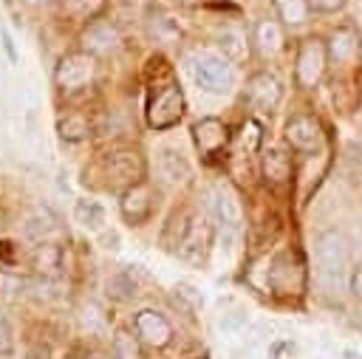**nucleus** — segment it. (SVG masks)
Wrapping results in <instances>:
<instances>
[{"instance_id":"obj_28","label":"nucleus","mask_w":362,"mask_h":359,"mask_svg":"<svg viewBox=\"0 0 362 359\" xmlns=\"http://www.w3.org/2000/svg\"><path fill=\"white\" fill-rule=\"evenodd\" d=\"M65 11L74 17V20H82V23H90L99 17V11L105 8V0H62Z\"/></svg>"},{"instance_id":"obj_8","label":"nucleus","mask_w":362,"mask_h":359,"mask_svg":"<svg viewBox=\"0 0 362 359\" xmlns=\"http://www.w3.org/2000/svg\"><path fill=\"white\" fill-rule=\"evenodd\" d=\"M212 240H215V226L209 223V218L189 215L175 254L181 260H187V263H206V257L212 252Z\"/></svg>"},{"instance_id":"obj_24","label":"nucleus","mask_w":362,"mask_h":359,"mask_svg":"<svg viewBox=\"0 0 362 359\" xmlns=\"http://www.w3.org/2000/svg\"><path fill=\"white\" fill-rule=\"evenodd\" d=\"M59 136L65 139V141H82V139H88L90 133H93V124H90V119L88 116H82V113H65V116H59Z\"/></svg>"},{"instance_id":"obj_4","label":"nucleus","mask_w":362,"mask_h":359,"mask_svg":"<svg viewBox=\"0 0 362 359\" xmlns=\"http://www.w3.org/2000/svg\"><path fill=\"white\" fill-rule=\"evenodd\" d=\"M192 79L204 93L212 96H226L235 88V68L232 59H226L223 54L215 51H201L192 59Z\"/></svg>"},{"instance_id":"obj_1","label":"nucleus","mask_w":362,"mask_h":359,"mask_svg":"<svg viewBox=\"0 0 362 359\" xmlns=\"http://www.w3.org/2000/svg\"><path fill=\"white\" fill-rule=\"evenodd\" d=\"M147 124L153 130H170L184 116V93L181 85L167 65L164 57H150L147 62V105H144Z\"/></svg>"},{"instance_id":"obj_27","label":"nucleus","mask_w":362,"mask_h":359,"mask_svg":"<svg viewBox=\"0 0 362 359\" xmlns=\"http://www.w3.org/2000/svg\"><path fill=\"white\" fill-rule=\"evenodd\" d=\"M74 218H76V223H82L85 229H99V226L105 223V209H102L96 201L82 198V201H76V206H74Z\"/></svg>"},{"instance_id":"obj_37","label":"nucleus","mask_w":362,"mask_h":359,"mask_svg":"<svg viewBox=\"0 0 362 359\" xmlns=\"http://www.w3.org/2000/svg\"><path fill=\"white\" fill-rule=\"evenodd\" d=\"M356 124L362 127V105H359V113H356Z\"/></svg>"},{"instance_id":"obj_11","label":"nucleus","mask_w":362,"mask_h":359,"mask_svg":"<svg viewBox=\"0 0 362 359\" xmlns=\"http://www.w3.org/2000/svg\"><path fill=\"white\" fill-rule=\"evenodd\" d=\"M246 102L257 113H274L283 102V82L272 71H257L246 79Z\"/></svg>"},{"instance_id":"obj_25","label":"nucleus","mask_w":362,"mask_h":359,"mask_svg":"<svg viewBox=\"0 0 362 359\" xmlns=\"http://www.w3.org/2000/svg\"><path fill=\"white\" fill-rule=\"evenodd\" d=\"M158 167H161V175H164L167 181H173V184L184 181V178L189 175V161H187L178 150H173V147L161 150V155H158Z\"/></svg>"},{"instance_id":"obj_2","label":"nucleus","mask_w":362,"mask_h":359,"mask_svg":"<svg viewBox=\"0 0 362 359\" xmlns=\"http://www.w3.org/2000/svg\"><path fill=\"white\" fill-rule=\"evenodd\" d=\"M314 263H317V274L337 286L342 280H348L351 274V263H348V243L342 237V232L337 229H325L317 235L314 240Z\"/></svg>"},{"instance_id":"obj_5","label":"nucleus","mask_w":362,"mask_h":359,"mask_svg":"<svg viewBox=\"0 0 362 359\" xmlns=\"http://www.w3.org/2000/svg\"><path fill=\"white\" fill-rule=\"evenodd\" d=\"M266 283H269V288L274 294H283V297L303 294V288H305V263H303V254L297 249L277 252L272 257V263H269Z\"/></svg>"},{"instance_id":"obj_29","label":"nucleus","mask_w":362,"mask_h":359,"mask_svg":"<svg viewBox=\"0 0 362 359\" xmlns=\"http://www.w3.org/2000/svg\"><path fill=\"white\" fill-rule=\"evenodd\" d=\"M51 229H54V218H51L48 209H37V212L28 218V226H25V232H28L37 243H45L48 235H51Z\"/></svg>"},{"instance_id":"obj_32","label":"nucleus","mask_w":362,"mask_h":359,"mask_svg":"<svg viewBox=\"0 0 362 359\" xmlns=\"http://www.w3.org/2000/svg\"><path fill=\"white\" fill-rule=\"evenodd\" d=\"M348 0H311V8L320 11V14H337L345 8Z\"/></svg>"},{"instance_id":"obj_10","label":"nucleus","mask_w":362,"mask_h":359,"mask_svg":"<svg viewBox=\"0 0 362 359\" xmlns=\"http://www.w3.org/2000/svg\"><path fill=\"white\" fill-rule=\"evenodd\" d=\"M229 139H232V133H229L226 122H221L218 116H204L192 124V144L201 153V158H206V161L218 158L229 147Z\"/></svg>"},{"instance_id":"obj_41","label":"nucleus","mask_w":362,"mask_h":359,"mask_svg":"<svg viewBox=\"0 0 362 359\" xmlns=\"http://www.w3.org/2000/svg\"><path fill=\"white\" fill-rule=\"evenodd\" d=\"M359 14H362V0H359Z\"/></svg>"},{"instance_id":"obj_19","label":"nucleus","mask_w":362,"mask_h":359,"mask_svg":"<svg viewBox=\"0 0 362 359\" xmlns=\"http://www.w3.org/2000/svg\"><path fill=\"white\" fill-rule=\"evenodd\" d=\"M272 8L286 28H303L314 14L311 0H272Z\"/></svg>"},{"instance_id":"obj_23","label":"nucleus","mask_w":362,"mask_h":359,"mask_svg":"<svg viewBox=\"0 0 362 359\" xmlns=\"http://www.w3.org/2000/svg\"><path fill=\"white\" fill-rule=\"evenodd\" d=\"M147 28H150V37H153L156 42L175 45V42L181 40V31H178L175 20H173L170 14H164V11H158V8H156V14L147 17Z\"/></svg>"},{"instance_id":"obj_3","label":"nucleus","mask_w":362,"mask_h":359,"mask_svg":"<svg viewBox=\"0 0 362 359\" xmlns=\"http://www.w3.org/2000/svg\"><path fill=\"white\" fill-rule=\"evenodd\" d=\"M96 57L88 54V51H68L59 57L57 68H54V88L62 93V96H71V93H79L85 88L93 85L96 79Z\"/></svg>"},{"instance_id":"obj_34","label":"nucleus","mask_w":362,"mask_h":359,"mask_svg":"<svg viewBox=\"0 0 362 359\" xmlns=\"http://www.w3.org/2000/svg\"><path fill=\"white\" fill-rule=\"evenodd\" d=\"M0 37H3V48H6V54H8V59L14 62V59H17V54H14V42H11V37H8V31L3 28V31H0Z\"/></svg>"},{"instance_id":"obj_17","label":"nucleus","mask_w":362,"mask_h":359,"mask_svg":"<svg viewBox=\"0 0 362 359\" xmlns=\"http://www.w3.org/2000/svg\"><path fill=\"white\" fill-rule=\"evenodd\" d=\"M212 215L218 223H223V229H229V232L240 229V204L226 187L212 189Z\"/></svg>"},{"instance_id":"obj_36","label":"nucleus","mask_w":362,"mask_h":359,"mask_svg":"<svg viewBox=\"0 0 362 359\" xmlns=\"http://www.w3.org/2000/svg\"><path fill=\"white\" fill-rule=\"evenodd\" d=\"M90 359H113L110 353H90Z\"/></svg>"},{"instance_id":"obj_26","label":"nucleus","mask_w":362,"mask_h":359,"mask_svg":"<svg viewBox=\"0 0 362 359\" xmlns=\"http://www.w3.org/2000/svg\"><path fill=\"white\" fill-rule=\"evenodd\" d=\"M110 356L113 359H141V342L136 334L119 328L113 334V342H110Z\"/></svg>"},{"instance_id":"obj_21","label":"nucleus","mask_w":362,"mask_h":359,"mask_svg":"<svg viewBox=\"0 0 362 359\" xmlns=\"http://www.w3.org/2000/svg\"><path fill=\"white\" fill-rule=\"evenodd\" d=\"M31 266L37 269V274H42V277H54L59 269H62V252H59V246L57 243H40L37 249H34V254H31Z\"/></svg>"},{"instance_id":"obj_30","label":"nucleus","mask_w":362,"mask_h":359,"mask_svg":"<svg viewBox=\"0 0 362 359\" xmlns=\"http://www.w3.org/2000/svg\"><path fill=\"white\" fill-rule=\"evenodd\" d=\"M240 144H243L246 153H257V150H260V144H263V127H260L257 119L249 116V119L240 124Z\"/></svg>"},{"instance_id":"obj_35","label":"nucleus","mask_w":362,"mask_h":359,"mask_svg":"<svg viewBox=\"0 0 362 359\" xmlns=\"http://www.w3.org/2000/svg\"><path fill=\"white\" fill-rule=\"evenodd\" d=\"M342 359H362V353H359V351H345Z\"/></svg>"},{"instance_id":"obj_40","label":"nucleus","mask_w":362,"mask_h":359,"mask_svg":"<svg viewBox=\"0 0 362 359\" xmlns=\"http://www.w3.org/2000/svg\"><path fill=\"white\" fill-rule=\"evenodd\" d=\"M28 3H42V0H28Z\"/></svg>"},{"instance_id":"obj_14","label":"nucleus","mask_w":362,"mask_h":359,"mask_svg":"<svg viewBox=\"0 0 362 359\" xmlns=\"http://www.w3.org/2000/svg\"><path fill=\"white\" fill-rule=\"evenodd\" d=\"M119 209H122V218L130 223V226H141L153 218L156 212V192L147 181H139L133 187H127L122 192V201H119Z\"/></svg>"},{"instance_id":"obj_31","label":"nucleus","mask_w":362,"mask_h":359,"mask_svg":"<svg viewBox=\"0 0 362 359\" xmlns=\"http://www.w3.org/2000/svg\"><path fill=\"white\" fill-rule=\"evenodd\" d=\"M14 348V331L6 317H0V353H8Z\"/></svg>"},{"instance_id":"obj_38","label":"nucleus","mask_w":362,"mask_h":359,"mask_svg":"<svg viewBox=\"0 0 362 359\" xmlns=\"http://www.w3.org/2000/svg\"><path fill=\"white\" fill-rule=\"evenodd\" d=\"M6 3V8H14V0H3Z\"/></svg>"},{"instance_id":"obj_12","label":"nucleus","mask_w":362,"mask_h":359,"mask_svg":"<svg viewBox=\"0 0 362 359\" xmlns=\"http://www.w3.org/2000/svg\"><path fill=\"white\" fill-rule=\"evenodd\" d=\"M79 42H82V51H88L93 57H107V54H116L122 48V31L113 20L96 17L82 28Z\"/></svg>"},{"instance_id":"obj_22","label":"nucleus","mask_w":362,"mask_h":359,"mask_svg":"<svg viewBox=\"0 0 362 359\" xmlns=\"http://www.w3.org/2000/svg\"><path fill=\"white\" fill-rule=\"evenodd\" d=\"M136 291H139V271L133 269V266H127V269H119L110 280H107V297H113V300H133L136 297Z\"/></svg>"},{"instance_id":"obj_16","label":"nucleus","mask_w":362,"mask_h":359,"mask_svg":"<svg viewBox=\"0 0 362 359\" xmlns=\"http://www.w3.org/2000/svg\"><path fill=\"white\" fill-rule=\"evenodd\" d=\"M325 45H328V59L334 65H348L359 54V34L354 25H337L325 40Z\"/></svg>"},{"instance_id":"obj_20","label":"nucleus","mask_w":362,"mask_h":359,"mask_svg":"<svg viewBox=\"0 0 362 359\" xmlns=\"http://www.w3.org/2000/svg\"><path fill=\"white\" fill-rule=\"evenodd\" d=\"M218 45H221L223 57L232 59V62H240V59L246 57V51H249V42H246V34H243L240 25H226V28H221V31H218Z\"/></svg>"},{"instance_id":"obj_18","label":"nucleus","mask_w":362,"mask_h":359,"mask_svg":"<svg viewBox=\"0 0 362 359\" xmlns=\"http://www.w3.org/2000/svg\"><path fill=\"white\" fill-rule=\"evenodd\" d=\"M263 178L272 184V187H286L291 181V158L283 147H269L263 153Z\"/></svg>"},{"instance_id":"obj_13","label":"nucleus","mask_w":362,"mask_h":359,"mask_svg":"<svg viewBox=\"0 0 362 359\" xmlns=\"http://www.w3.org/2000/svg\"><path fill=\"white\" fill-rule=\"evenodd\" d=\"M133 334L139 336L141 345L156 348V351H161V348H167V345L173 342V325H170V319H167L161 311H156V308H141V311L133 317Z\"/></svg>"},{"instance_id":"obj_9","label":"nucleus","mask_w":362,"mask_h":359,"mask_svg":"<svg viewBox=\"0 0 362 359\" xmlns=\"http://www.w3.org/2000/svg\"><path fill=\"white\" fill-rule=\"evenodd\" d=\"M283 136H286V144H288L291 150H297V153H317V150H322V144H325L322 124H320V119L311 116V113H297V116H291V119L286 122Z\"/></svg>"},{"instance_id":"obj_39","label":"nucleus","mask_w":362,"mask_h":359,"mask_svg":"<svg viewBox=\"0 0 362 359\" xmlns=\"http://www.w3.org/2000/svg\"><path fill=\"white\" fill-rule=\"evenodd\" d=\"M173 3H181L184 6V3H192V0H173Z\"/></svg>"},{"instance_id":"obj_15","label":"nucleus","mask_w":362,"mask_h":359,"mask_svg":"<svg viewBox=\"0 0 362 359\" xmlns=\"http://www.w3.org/2000/svg\"><path fill=\"white\" fill-rule=\"evenodd\" d=\"M252 45H255L257 57L274 59L286 48V25L280 20H269V17L257 20L255 23V31H252Z\"/></svg>"},{"instance_id":"obj_7","label":"nucleus","mask_w":362,"mask_h":359,"mask_svg":"<svg viewBox=\"0 0 362 359\" xmlns=\"http://www.w3.org/2000/svg\"><path fill=\"white\" fill-rule=\"evenodd\" d=\"M144 155L133 147H119L113 153H107L105 158V178L110 189H127L139 181H144Z\"/></svg>"},{"instance_id":"obj_42","label":"nucleus","mask_w":362,"mask_h":359,"mask_svg":"<svg viewBox=\"0 0 362 359\" xmlns=\"http://www.w3.org/2000/svg\"><path fill=\"white\" fill-rule=\"evenodd\" d=\"M79 359H90V356H79Z\"/></svg>"},{"instance_id":"obj_33","label":"nucleus","mask_w":362,"mask_h":359,"mask_svg":"<svg viewBox=\"0 0 362 359\" xmlns=\"http://www.w3.org/2000/svg\"><path fill=\"white\" fill-rule=\"evenodd\" d=\"M348 286H351V294L362 300V260L351 266V274H348Z\"/></svg>"},{"instance_id":"obj_6","label":"nucleus","mask_w":362,"mask_h":359,"mask_svg":"<svg viewBox=\"0 0 362 359\" xmlns=\"http://www.w3.org/2000/svg\"><path fill=\"white\" fill-rule=\"evenodd\" d=\"M328 45L325 40L320 37H305L297 48V57H294V82L297 88L303 90H311L322 82L325 76V68H328Z\"/></svg>"}]
</instances>
